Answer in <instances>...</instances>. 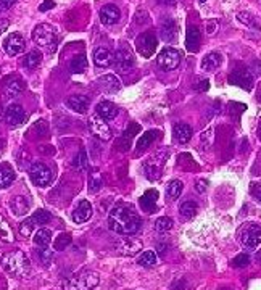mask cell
Masks as SVG:
<instances>
[{
	"mask_svg": "<svg viewBox=\"0 0 261 290\" xmlns=\"http://www.w3.org/2000/svg\"><path fill=\"white\" fill-rule=\"evenodd\" d=\"M258 100H259V103H261V87H259V92H258Z\"/></svg>",
	"mask_w": 261,
	"mask_h": 290,
	"instance_id": "obj_56",
	"label": "cell"
},
{
	"mask_svg": "<svg viewBox=\"0 0 261 290\" xmlns=\"http://www.w3.org/2000/svg\"><path fill=\"white\" fill-rule=\"evenodd\" d=\"M206 185H208V184H206V181H205V179H200L199 184H197V191H199L200 194H203V192L206 191Z\"/></svg>",
	"mask_w": 261,
	"mask_h": 290,
	"instance_id": "obj_53",
	"label": "cell"
},
{
	"mask_svg": "<svg viewBox=\"0 0 261 290\" xmlns=\"http://www.w3.org/2000/svg\"><path fill=\"white\" fill-rule=\"evenodd\" d=\"M89 129H91V132L94 134L97 139H100L103 142L112 139V129H110V126H108L106 121L102 119L99 115H92V118L89 119Z\"/></svg>",
	"mask_w": 261,
	"mask_h": 290,
	"instance_id": "obj_10",
	"label": "cell"
},
{
	"mask_svg": "<svg viewBox=\"0 0 261 290\" xmlns=\"http://www.w3.org/2000/svg\"><path fill=\"white\" fill-rule=\"evenodd\" d=\"M10 210H12V213L15 216H23V215L28 213L29 203H28V200L23 195H16V197H13L12 200H10Z\"/></svg>",
	"mask_w": 261,
	"mask_h": 290,
	"instance_id": "obj_25",
	"label": "cell"
},
{
	"mask_svg": "<svg viewBox=\"0 0 261 290\" xmlns=\"http://www.w3.org/2000/svg\"><path fill=\"white\" fill-rule=\"evenodd\" d=\"M248 263H250V256L247 253H242V255L235 256L234 261H232V266H235V267H245Z\"/></svg>",
	"mask_w": 261,
	"mask_h": 290,
	"instance_id": "obj_47",
	"label": "cell"
},
{
	"mask_svg": "<svg viewBox=\"0 0 261 290\" xmlns=\"http://www.w3.org/2000/svg\"><path fill=\"white\" fill-rule=\"evenodd\" d=\"M155 229L158 232H168L172 229V219L168 216H161L155 221Z\"/></svg>",
	"mask_w": 261,
	"mask_h": 290,
	"instance_id": "obj_40",
	"label": "cell"
},
{
	"mask_svg": "<svg viewBox=\"0 0 261 290\" xmlns=\"http://www.w3.org/2000/svg\"><path fill=\"white\" fill-rule=\"evenodd\" d=\"M157 261H158V256L154 252H144L137 260V263L140 266H154V264H157Z\"/></svg>",
	"mask_w": 261,
	"mask_h": 290,
	"instance_id": "obj_39",
	"label": "cell"
},
{
	"mask_svg": "<svg viewBox=\"0 0 261 290\" xmlns=\"http://www.w3.org/2000/svg\"><path fill=\"white\" fill-rule=\"evenodd\" d=\"M15 181V171L8 163H0V189H8Z\"/></svg>",
	"mask_w": 261,
	"mask_h": 290,
	"instance_id": "obj_24",
	"label": "cell"
},
{
	"mask_svg": "<svg viewBox=\"0 0 261 290\" xmlns=\"http://www.w3.org/2000/svg\"><path fill=\"white\" fill-rule=\"evenodd\" d=\"M0 237L5 242H13V231L2 215H0Z\"/></svg>",
	"mask_w": 261,
	"mask_h": 290,
	"instance_id": "obj_37",
	"label": "cell"
},
{
	"mask_svg": "<svg viewBox=\"0 0 261 290\" xmlns=\"http://www.w3.org/2000/svg\"><path fill=\"white\" fill-rule=\"evenodd\" d=\"M208 87H210L208 81H203V82H202V86H200V91H202V92H205V91H208Z\"/></svg>",
	"mask_w": 261,
	"mask_h": 290,
	"instance_id": "obj_54",
	"label": "cell"
},
{
	"mask_svg": "<svg viewBox=\"0 0 261 290\" xmlns=\"http://www.w3.org/2000/svg\"><path fill=\"white\" fill-rule=\"evenodd\" d=\"M42 63V53L39 50H31L25 57V66L29 70H37Z\"/></svg>",
	"mask_w": 261,
	"mask_h": 290,
	"instance_id": "obj_32",
	"label": "cell"
},
{
	"mask_svg": "<svg viewBox=\"0 0 261 290\" xmlns=\"http://www.w3.org/2000/svg\"><path fill=\"white\" fill-rule=\"evenodd\" d=\"M158 137H161L160 131H155V129H154V131H147V132H144V136L137 140V152H142V150L148 149V147H150V143L154 142V140H157Z\"/></svg>",
	"mask_w": 261,
	"mask_h": 290,
	"instance_id": "obj_30",
	"label": "cell"
},
{
	"mask_svg": "<svg viewBox=\"0 0 261 290\" xmlns=\"http://www.w3.org/2000/svg\"><path fill=\"white\" fill-rule=\"evenodd\" d=\"M32 40H34L40 49L47 50V52H53L57 49L58 36H57V31L53 26H50L47 23H40L34 28V31H32Z\"/></svg>",
	"mask_w": 261,
	"mask_h": 290,
	"instance_id": "obj_3",
	"label": "cell"
},
{
	"mask_svg": "<svg viewBox=\"0 0 261 290\" xmlns=\"http://www.w3.org/2000/svg\"><path fill=\"white\" fill-rule=\"evenodd\" d=\"M108 227L119 236H133L140 227V218L127 205H116L108 216Z\"/></svg>",
	"mask_w": 261,
	"mask_h": 290,
	"instance_id": "obj_1",
	"label": "cell"
},
{
	"mask_svg": "<svg viewBox=\"0 0 261 290\" xmlns=\"http://www.w3.org/2000/svg\"><path fill=\"white\" fill-rule=\"evenodd\" d=\"M71 242H73L71 234H68V232H61V234H58V236L55 237V240H53V248L58 250V252H61V250L67 248L68 245H71Z\"/></svg>",
	"mask_w": 261,
	"mask_h": 290,
	"instance_id": "obj_34",
	"label": "cell"
},
{
	"mask_svg": "<svg viewBox=\"0 0 261 290\" xmlns=\"http://www.w3.org/2000/svg\"><path fill=\"white\" fill-rule=\"evenodd\" d=\"M199 2H200V4H203V2H206V0H199Z\"/></svg>",
	"mask_w": 261,
	"mask_h": 290,
	"instance_id": "obj_58",
	"label": "cell"
},
{
	"mask_svg": "<svg viewBox=\"0 0 261 290\" xmlns=\"http://www.w3.org/2000/svg\"><path fill=\"white\" fill-rule=\"evenodd\" d=\"M10 26V21L5 19V18H0V36H2V32H5Z\"/></svg>",
	"mask_w": 261,
	"mask_h": 290,
	"instance_id": "obj_51",
	"label": "cell"
},
{
	"mask_svg": "<svg viewBox=\"0 0 261 290\" xmlns=\"http://www.w3.org/2000/svg\"><path fill=\"white\" fill-rule=\"evenodd\" d=\"M134 131H139V126L137 125H133V128H127V131L124 132V136H123V142H121V150H127L129 149V145H130V140H133V137L136 136V132Z\"/></svg>",
	"mask_w": 261,
	"mask_h": 290,
	"instance_id": "obj_43",
	"label": "cell"
},
{
	"mask_svg": "<svg viewBox=\"0 0 261 290\" xmlns=\"http://www.w3.org/2000/svg\"><path fill=\"white\" fill-rule=\"evenodd\" d=\"M158 191H155V189H148L147 192H144V195L140 197L139 200V205L140 208H142L145 213H154V211L157 210V202H158Z\"/></svg>",
	"mask_w": 261,
	"mask_h": 290,
	"instance_id": "obj_16",
	"label": "cell"
},
{
	"mask_svg": "<svg viewBox=\"0 0 261 290\" xmlns=\"http://www.w3.org/2000/svg\"><path fill=\"white\" fill-rule=\"evenodd\" d=\"M53 5H55V4H53V0H46L44 5L39 7V10H40V12H46V10H49V8H53Z\"/></svg>",
	"mask_w": 261,
	"mask_h": 290,
	"instance_id": "obj_52",
	"label": "cell"
},
{
	"mask_svg": "<svg viewBox=\"0 0 261 290\" xmlns=\"http://www.w3.org/2000/svg\"><path fill=\"white\" fill-rule=\"evenodd\" d=\"M4 49L8 55H12V57H15V55H19L21 52H25L26 49V42L23 39V36L18 34V32H13V34H10L5 42H4Z\"/></svg>",
	"mask_w": 261,
	"mask_h": 290,
	"instance_id": "obj_13",
	"label": "cell"
},
{
	"mask_svg": "<svg viewBox=\"0 0 261 290\" xmlns=\"http://www.w3.org/2000/svg\"><path fill=\"white\" fill-rule=\"evenodd\" d=\"M87 153H85V150H81L78 155H76V158H74V161H73V164L76 166V168H79V170H85L87 168Z\"/></svg>",
	"mask_w": 261,
	"mask_h": 290,
	"instance_id": "obj_45",
	"label": "cell"
},
{
	"mask_svg": "<svg viewBox=\"0 0 261 290\" xmlns=\"http://www.w3.org/2000/svg\"><path fill=\"white\" fill-rule=\"evenodd\" d=\"M258 136H259V139H261V122H259V128H258Z\"/></svg>",
	"mask_w": 261,
	"mask_h": 290,
	"instance_id": "obj_55",
	"label": "cell"
},
{
	"mask_svg": "<svg viewBox=\"0 0 261 290\" xmlns=\"http://www.w3.org/2000/svg\"><path fill=\"white\" fill-rule=\"evenodd\" d=\"M29 177L37 187H47L52 182V171L47 164L44 163H34L29 170Z\"/></svg>",
	"mask_w": 261,
	"mask_h": 290,
	"instance_id": "obj_8",
	"label": "cell"
},
{
	"mask_svg": "<svg viewBox=\"0 0 261 290\" xmlns=\"http://www.w3.org/2000/svg\"><path fill=\"white\" fill-rule=\"evenodd\" d=\"M67 105L73 111H76V113H79V115H84L85 111L89 110V107H91L89 98L84 97V95H71V97H68Z\"/></svg>",
	"mask_w": 261,
	"mask_h": 290,
	"instance_id": "obj_19",
	"label": "cell"
},
{
	"mask_svg": "<svg viewBox=\"0 0 261 290\" xmlns=\"http://www.w3.org/2000/svg\"><path fill=\"white\" fill-rule=\"evenodd\" d=\"M258 260H261V252L258 253Z\"/></svg>",
	"mask_w": 261,
	"mask_h": 290,
	"instance_id": "obj_57",
	"label": "cell"
},
{
	"mask_svg": "<svg viewBox=\"0 0 261 290\" xmlns=\"http://www.w3.org/2000/svg\"><path fill=\"white\" fill-rule=\"evenodd\" d=\"M32 231H34V221H32V218H28L25 221H21V224H19V234L23 237H29Z\"/></svg>",
	"mask_w": 261,
	"mask_h": 290,
	"instance_id": "obj_42",
	"label": "cell"
},
{
	"mask_svg": "<svg viewBox=\"0 0 261 290\" xmlns=\"http://www.w3.org/2000/svg\"><path fill=\"white\" fill-rule=\"evenodd\" d=\"M238 19H241L244 25L250 26V28H258V26H256V23H255V18H253L252 15H250V13H247V12L238 13Z\"/></svg>",
	"mask_w": 261,
	"mask_h": 290,
	"instance_id": "obj_46",
	"label": "cell"
},
{
	"mask_svg": "<svg viewBox=\"0 0 261 290\" xmlns=\"http://www.w3.org/2000/svg\"><path fill=\"white\" fill-rule=\"evenodd\" d=\"M4 92H5V97H16L23 92V82H21L18 77H12V79H8L5 82Z\"/></svg>",
	"mask_w": 261,
	"mask_h": 290,
	"instance_id": "obj_29",
	"label": "cell"
},
{
	"mask_svg": "<svg viewBox=\"0 0 261 290\" xmlns=\"http://www.w3.org/2000/svg\"><path fill=\"white\" fill-rule=\"evenodd\" d=\"M70 68H71L73 73H82V71H85V68H87L85 55H76V57L70 63Z\"/></svg>",
	"mask_w": 261,
	"mask_h": 290,
	"instance_id": "obj_36",
	"label": "cell"
},
{
	"mask_svg": "<svg viewBox=\"0 0 261 290\" xmlns=\"http://www.w3.org/2000/svg\"><path fill=\"white\" fill-rule=\"evenodd\" d=\"M157 63L163 71H172V70H176L181 63V53L176 49L166 47L158 53Z\"/></svg>",
	"mask_w": 261,
	"mask_h": 290,
	"instance_id": "obj_6",
	"label": "cell"
},
{
	"mask_svg": "<svg viewBox=\"0 0 261 290\" xmlns=\"http://www.w3.org/2000/svg\"><path fill=\"white\" fill-rule=\"evenodd\" d=\"M15 2H16V0H0V12H2V10L12 8Z\"/></svg>",
	"mask_w": 261,
	"mask_h": 290,
	"instance_id": "obj_49",
	"label": "cell"
},
{
	"mask_svg": "<svg viewBox=\"0 0 261 290\" xmlns=\"http://www.w3.org/2000/svg\"><path fill=\"white\" fill-rule=\"evenodd\" d=\"M250 194H252L261 203V182H252V184H250Z\"/></svg>",
	"mask_w": 261,
	"mask_h": 290,
	"instance_id": "obj_48",
	"label": "cell"
},
{
	"mask_svg": "<svg viewBox=\"0 0 261 290\" xmlns=\"http://www.w3.org/2000/svg\"><path fill=\"white\" fill-rule=\"evenodd\" d=\"M160 34H161V39L166 40V42L176 40V37H178V25L174 23L172 19H166L165 23L161 25Z\"/></svg>",
	"mask_w": 261,
	"mask_h": 290,
	"instance_id": "obj_26",
	"label": "cell"
},
{
	"mask_svg": "<svg viewBox=\"0 0 261 290\" xmlns=\"http://www.w3.org/2000/svg\"><path fill=\"white\" fill-rule=\"evenodd\" d=\"M2 270L15 277H28L31 274V261L21 250H13L5 253L0 258Z\"/></svg>",
	"mask_w": 261,
	"mask_h": 290,
	"instance_id": "obj_2",
	"label": "cell"
},
{
	"mask_svg": "<svg viewBox=\"0 0 261 290\" xmlns=\"http://www.w3.org/2000/svg\"><path fill=\"white\" fill-rule=\"evenodd\" d=\"M100 187H102V176L99 170H94L89 177V192L95 194L97 191H100Z\"/></svg>",
	"mask_w": 261,
	"mask_h": 290,
	"instance_id": "obj_38",
	"label": "cell"
},
{
	"mask_svg": "<svg viewBox=\"0 0 261 290\" xmlns=\"http://www.w3.org/2000/svg\"><path fill=\"white\" fill-rule=\"evenodd\" d=\"M142 248H144L142 242H140L139 239H136V237H133V236H127L119 243H116V252L119 255H123V256H134Z\"/></svg>",
	"mask_w": 261,
	"mask_h": 290,
	"instance_id": "obj_11",
	"label": "cell"
},
{
	"mask_svg": "<svg viewBox=\"0 0 261 290\" xmlns=\"http://www.w3.org/2000/svg\"><path fill=\"white\" fill-rule=\"evenodd\" d=\"M197 203H193V202H186V203H182L181 208H179V213L184 219H192L195 215H197Z\"/></svg>",
	"mask_w": 261,
	"mask_h": 290,
	"instance_id": "obj_35",
	"label": "cell"
},
{
	"mask_svg": "<svg viewBox=\"0 0 261 290\" xmlns=\"http://www.w3.org/2000/svg\"><path fill=\"white\" fill-rule=\"evenodd\" d=\"M26 119V113L21 105H10L5 111V121L7 125H10L12 128H16L19 125H23Z\"/></svg>",
	"mask_w": 261,
	"mask_h": 290,
	"instance_id": "obj_15",
	"label": "cell"
},
{
	"mask_svg": "<svg viewBox=\"0 0 261 290\" xmlns=\"http://www.w3.org/2000/svg\"><path fill=\"white\" fill-rule=\"evenodd\" d=\"M52 219V215L49 213L47 210H37L34 215H32V221H34V224L37 222V224H47V222H50Z\"/></svg>",
	"mask_w": 261,
	"mask_h": 290,
	"instance_id": "obj_41",
	"label": "cell"
},
{
	"mask_svg": "<svg viewBox=\"0 0 261 290\" xmlns=\"http://www.w3.org/2000/svg\"><path fill=\"white\" fill-rule=\"evenodd\" d=\"M97 115L102 119H113L118 115V108L113 102H108V100H102V102L97 105Z\"/></svg>",
	"mask_w": 261,
	"mask_h": 290,
	"instance_id": "obj_23",
	"label": "cell"
},
{
	"mask_svg": "<svg viewBox=\"0 0 261 290\" xmlns=\"http://www.w3.org/2000/svg\"><path fill=\"white\" fill-rule=\"evenodd\" d=\"M192 132L193 131L189 125H186V122H178V125H174L172 136L179 143H187L192 139Z\"/></svg>",
	"mask_w": 261,
	"mask_h": 290,
	"instance_id": "obj_22",
	"label": "cell"
},
{
	"mask_svg": "<svg viewBox=\"0 0 261 290\" xmlns=\"http://www.w3.org/2000/svg\"><path fill=\"white\" fill-rule=\"evenodd\" d=\"M165 157H161L160 153H155L154 157H150L147 161H145V164H144V173H145V176L148 177V179H151V181H155V179H158V177L161 176V166H163V163H165Z\"/></svg>",
	"mask_w": 261,
	"mask_h": 290,
	"instance_id": "obj_12",
	"label": "cell"
},
{
	"mask_svg": "<svg viewBox=\"0 0 261 290\" xmlns=\"http://www.w3.org/2000/svg\"><path fill=\"white\" fill-rule=\"evenodd\" d=\"M157 46H158V40L155 34H151V32H144V34H140L136 39V49L145 58H150L151 55H155Z\"/></svg>",
	"mask_w": 261,
	"mask_h": 290,
	"instance_id": "obj_9",
	"label": "cell"
},
{
	"mask_svg": "<svg viewBox=\"0 0 261 290\" xmlns=\"http://www.w3.org/2000/svg\"><path fill=\"white\" fill-rule=\"evenodd\" d=\"M115 63H116V68L119 73L127 74L130 70L134 68V53L130 52V49L123 44L115 53Z\"/></svg>",
	"mask_w": 261,
	"mask_h": 290,
	"instance_id": "obj_7",
	"label": "cell"
},
{
	"mask_svg": "<svg viewBox=\"0 0 261 290\" xmlns=\"http://www.w3.org/2000/svg\"><path fill=\"white\" fill-rule=\"evenodd\" d=\"M216 29H217V21H208V23H206V32H208V34H214Z\"/></svg>",
	"mask_w": 261,
	"mask_h": 290,
	"instance_id": "obj_50",
	"label": "cell"
},
{
	"mask_svg": "<svg viewBox=\"0 0 261 290\" xmlns=\"http://www.w3.org/2000/svg\"><path fill=\"white\" fill-rule=\"evenodd\" d=\"M119 18H121V12H119V8L115 7V5H105L100 8V21L106 26H112V25H116Z\"/></svg>",
	"mask_w": 261,
	"mask_h": 290,
	"instance_id": "obj_18",
	"label": "cell"
},
{
	"mask_svg": "<svg viewBox=\"0 0 261 290\" xmlns=\"http://www.w3.org/2000/svg\"><path fill=\"white\" fill-rule=\"evenodd\" d=\"M100 282V277L94 271H82L70 279H67L61 285L63 290H94Z\"/></svg>",
	"mask_w": 261,
	"mask_h": 290,
	"instance_id": "obj_4",
	"label": "cell"
},
{
	"mask_svg": "<svg viewBox=\"0 0 261 290\" xmlns=\"http://www.w3.org/2000/svg\"><path fill=\"white\" fill-rule=\"evenodd\" d=\"M52 242V232L46 227H40L34 234V243L39 247H49V243Z\"/></svg>",
	"mask_w": 261,
	"mask_h": 290,
	"instance_id": "obj_33",
	"label": "cell"
},
{
	"mask_svg": "<svg viewBox=\"0 0 261 290\" xmlns=\"http://www.w3.org/2000/svg\"><path fill=\"white\" fill-rule=\"evenodd\" d=\"M113 61H115V55L112 53L110 49L97 47L94 50V63L99 66V68H108V66H112Z\"/></svg>",
	"mask_w": 261,
	"mask_h": 290,
	"instance_id": "obj_17",
	"label": "cell"
},
{
	"mask_svg": "<svg viewBox=\"0 0 261 290\" xmlns=\"http://www.w3.org/2000/svg\"><path fill=\"white\" fill-rule=\"evenodd\" d=\"M200 42H202V36L197 26H189L187 29V37H186V47L189 52L195 53L200 50Z\"/></svg>",
	"mask_w": 261,
	"mask_h": 290,
	"instance_id": "obj_21",
	"label": "cell"
},
{
	"mask_svg": "<svg viewBox=\"0 0 261 290\" xmlns=\"http://www.w3.org/2000/svg\"><path fill=\"white\" fill-rule=\"evenodd\" d=\"M229 82L245 89V91H252V89H253V77H252V74L248 73L247 68H237L229 76Z\"/></svg>",
	"mask_w": 261,
	"mask_h": 290,
	"instance_id": "obj_14",
	"label": "cell"
},
{
	"mask_svg": "<svg viewBox=\"0 0 261 290\" xmlns=\"http://www.w3.org/2000/svg\"><path fill=\"white\" fill-rule=\"evenodd\" d=\"M241 242L244 247L255 250L261 243V226L256 222H248L241 229Z\"/></svg>",
	"mask_w": 261,
	"mask_h": 290,
	"instance_id": "obj_5",
	"label": "cell"
},
{
	"mask_svg": "<svg viewBox=\"0 0 261 290\" xmlns=\"http://www.w3.org/2000/svg\"><path fill=\"white\" fill-rule=\"evenodd\" d=\"M182 189H184V184L179 181V179H174L168 184L166 187V195H168V200L174 202V200H178L182 194Z\"/></svg>",
	"mask_w": 261,
	"mask_h": 290,
	"instance_id": "obj_31",
	"label": "cell"
},
{
	"mask_svg": "<svg viewBox=\"0 0 261 290\" xmlns=\"http://www.w3.org/2000/svg\"><path fill=\"white\" fill-rule=\"evenodd\" d=\"M223 61V57L217 52H211L202 60V68L205 71H214L216 68H220V65Z\"/></svg>",
	"mask_w": 261,
	"mask_h": 290,
	"instance_id": "obj_28",
	"label": "cell"
},
{
	"mask_svg": "<svg viewBox=\"0 0 261 290\" xmlns=\"http://www.w3.org/2000/svg\"><path fill=\"white\" fill-rule=\"evenodd\" d=\"M99 84L105 92H118L119 89H121V82H119V79L115 74H106L100 77Z\"/></svg>",
	"mask_w": 261,
	"mask_h": 290,
	"instance_id": "obj_27",
	"label": "cell"
},
{
	"mask_svg": "<svg viewBox=\"0 0 261 290\" xmlns=\"http://www.w3.org/2000/svg\"><path fill=\"white\" fill-rule=\"evenodd\" d=\"M92 216V205L87 202V200H82V202H79V205L76 206L74 213H73V221L74 222H85L89 221Z\"/></svg>",
	"mask_w": 261,
	"mask_h": 290,
	"instance_id": "obj_20",
	"label": "cell"
},
{
	"mask_svg": "<svg viewBox=\"0 0 261 290\" xmlns=\"http://www.w3.org/2000/svg\"><path fill=\"white\" fill-rule=\"evenodd\" d=\"M39 258H40V261L44 263V266H50V263H52V260H53V253H52V250L47 248V247H40V250H39Z\"/></svg>",
	"mask_w": 261,
	"mask_h": 290,
	"instance_id": "obj_44",
	"label": "cell"
}]
</instances>
